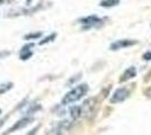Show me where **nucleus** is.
<instances>
[{"label":"nucleus","mask_w":151,"mask_h":135,"mask_svg":"<svg viewBox=\"0 0 151 135\" xmlns=\"http://www.w3.org/2000/svg\"><path fill=\"white\" fill-rule=\"evenodd\" d=\"M121 0H100L99 6L104 7V8H112V7H116L117 5H120Z\"/></svg>","instance_id":"nucleus-8"},{"label":"nucleus","mask_w":151,"mask_h":135,"mask_svg":"<svg viewBox=\"0 0 151 135\" xmlns=\"http://www.w3.org/2000/svg\"><path fill=\"white\" fill-rule=\"evenodd\" d=\"M3 2H5V0H0V5H2Z\"/></svg>","instance_id":"nucleus-17"},{"label":"nucleus","mask_w":151,"mask_h":135,"mask_svg":"<svg viewBox=\"0 0 151 135\" xmlns=\"http://www.w3.org/2000/svg\"><path fill=\"white\" fill-rule=\"evenodd\" d=\"M9 54H10V53H9L8 51H3V52L0 53V59H5L6 57H8Z\"/></svg>","instance_id":"nucleus-14"},{"label":"nucleus","mask_w":151,"mask_h":135,"mask_svg":"<svg viewBox=\"0 0 151 135\" xmlns=\"http://www.w3.org/2000/svg\"><path fill=\"white\" fill-rule=\"evenodd\" d=\"M136 77V69H135V67H130V68H128L124 72H123V74L121 76L120 78V82H125V81H129V80H131L133 78Z\"/></svg>","instance_id":"nucleus-6"},{"label":"nucleus","mask_w":151,"mask_h":135,"mask_svg":"<svg viewBox=\"0 0 151 135\" xmlns=\"http://www.w3.org/2000/svg\"><path fill=\"white\" fill-rule=\"evenodd\" d=\"M33 57V51L32 50H23L19 52V59L21 61H27Z\"/></svg>","instance_id":"nucleus-9"},{"label":"nucleus","mask_w":151,"mask_h":135,"mask_svg":"<svg viewBox=\"0 0 151 135\" xmlns=\"http://www.w3.org/2000/svg\"><path fill=\"white\" fill-rule=\"evenodd\" d=\"M82 108L80 106H72L70 108V116L72 117V119H78L80 116L82 115Z\"/></svg>","instance_id":"nucleus-7"},{"label":"nucleus","mask_w":151,"mask_h":135,"mask_svg":"<svg viewBox=\"0 0 151 135\" xmlns=\"http://www.w3.org/2000/svg\"><path fill=\"white\" fill-rule=\"evenodd\" d=\"M138 43H139V41H136V39H117V41L113 42L110 45V50L111 51H120V50H123V49H128V47L134 46Z\"/></svg>","instance_id":"nucleus-4"},{"label":"nucleus","mask_w":151,"mask_h":135,"mask_svg":"<svg viewBox=\"0 0 151 135\" xmlns=\"http://www.w3.org/2000/svg\"><path fill=\"white\" fill-rule=\"evenodd\" d=\"M13 82H7V83H3L0 86V95H3L5 92H7L8 90H10L13 88Z\"/></svg>","instance_id":"nucleus-12"},{"label":"nucleus","mask_w":151,"mask_h":135,"mask_svg":"<svg viewBox=\"0 0 151 135\" xmlns=\"http://www.w3.org/2000/svg\"><path fill=\"white\" fill-rule=\"evenodd\" d=\"M31 2H32V0H27V5H29Z\"/></svg>","instance_id":"nucleus-16"},{"label":"nucleus","mask_w":151,"mask_h":135,"mask_svg":"<svg viewBox=\"0 0 151 135\" xmlns=\"http://www.w3.org/2000/svg\"><path fill=\"white\" fill-rule=\"evenodd\" d=\"M42 32H34V33H29V34H26L24 36V39L26 41H34V39H37L39 37H42Z\"/></svg>","instance_id":"nucleus-10"},{"label":"nucleus","mask_w":151,"mask_h":135,"mask_svg":"<svg viewBox=\"0 0 151 135\" xmlns=\"http://www.w3.org/2000/svg\"><path fill=\"white\" fill-rule=\"evenodd\" d=\"M33 122V118L32 117H24V118H21L20 120L18 122H16L7 132H5V134H8V133H14V132H16V131H19V130H21V128H24V127H26L28 124H31Z\"/></svg>","instance_id":"nucleus-5"},{"label":"nucleus","mask_w":151,"mask_h":135,"mask_svg":"<svg viewBox=\"0 0 151 135\" xmlns=\"http://www.w3.org/2000/svg\"><path fill=\"white\" fill-rule=\"evenodd\" d=\"M88 90H89V87H88L87 83L78 84V86H76L75 88H72L69 92H67V94L64 95V97H63L62 100H61V104H62L63 106L73 104L76 101L80 100L82 97L86 96L87 92H88Z\"/></svg>","instance_id":"nucleus-1"},{"label":"nucleus","mask_w":151,"mask_h":135,"mask_svg":"<svg viewBox=\"0 0 151 135\" xmlns=\"http://www.w3.org/2000/svg\"><path fill=\"white\" fill-rule=\"evenodd\" d=\"M38 127H36V128H34V130H32V132H28V134H34V133H36V131H37Z\"/></svg>","instance_id":"nucleus-15"},{"label":"nucleus","mask_w":151,"mask_h":135,"mask_svg":"<svg viewBox=\"0 0 151 135\" xmlns=\"http://www.w3.org/2000/svg\"><path fill=\"white\" fill-rule=\"evenodd\" d=\"M130 90L125 87H122V88H117L115 91L113 92V95L111 97L110 101L111 104H120V102H123L125 101L129 97H130Z\"/></svg>","instance_id":"nucleus-3"},{"label":"nucleus","mask_w":151,"mask_h":135,"mask_svg":"<svg viewBox=\"0 0 151 135\" xmlns=\"http://www.w3.org/2000/svg\"><path fill=\"white\" fill-rule=\"evenodd\" d=\"M142 59H143L144 61H151V51L146 52V53L142 55Z\"/></svg>","instance_id":"nucleus-13"},{"label":"nucleus","mask_w":151,"mask_h":135,"mask_svg":"<svg viewBox=\"0 0 151 135\" xmlns=\"http://www.w3.org/2000/svg\"><path fill=\"white\" fill-rule=\"evenodd\" d=\"M55 37H57V33H52V34H50L49 36L44 37L42 41H39V42H38V44H39V45H45V44H47V43L53 42V41L55 39Z\"/></svg>","instance_id":"nucleus-11"},{"label":"nucleus","mask_w":151,"mask_h":135,"mask_svg":"<svg viewBox=\"0 0 151 135\" xmlns=\"http://www.w3.org/2000/svg\"><path fill=\"white\" fill-rule=\"evenodd\" d=\"M0 114H1V109H0Z\"/></svg>","instance_id":"nucleus-18"},{"label":"nucleus","mask_w":151,"mask_h":135,"mask_svg":"<svg viewBox=\"0 0 151 135\" xmlns=\"http://www.w3.org/2000/svg\"><path fill=\"white\" fill-rule=\"evenodd\" d=\"M79 23L82 25V29H90L93 27H100L104 25V19L99 18L97 15H89L80 18Z\"/></svg>","instance_id":"nucleus-2"}]
</instances>
